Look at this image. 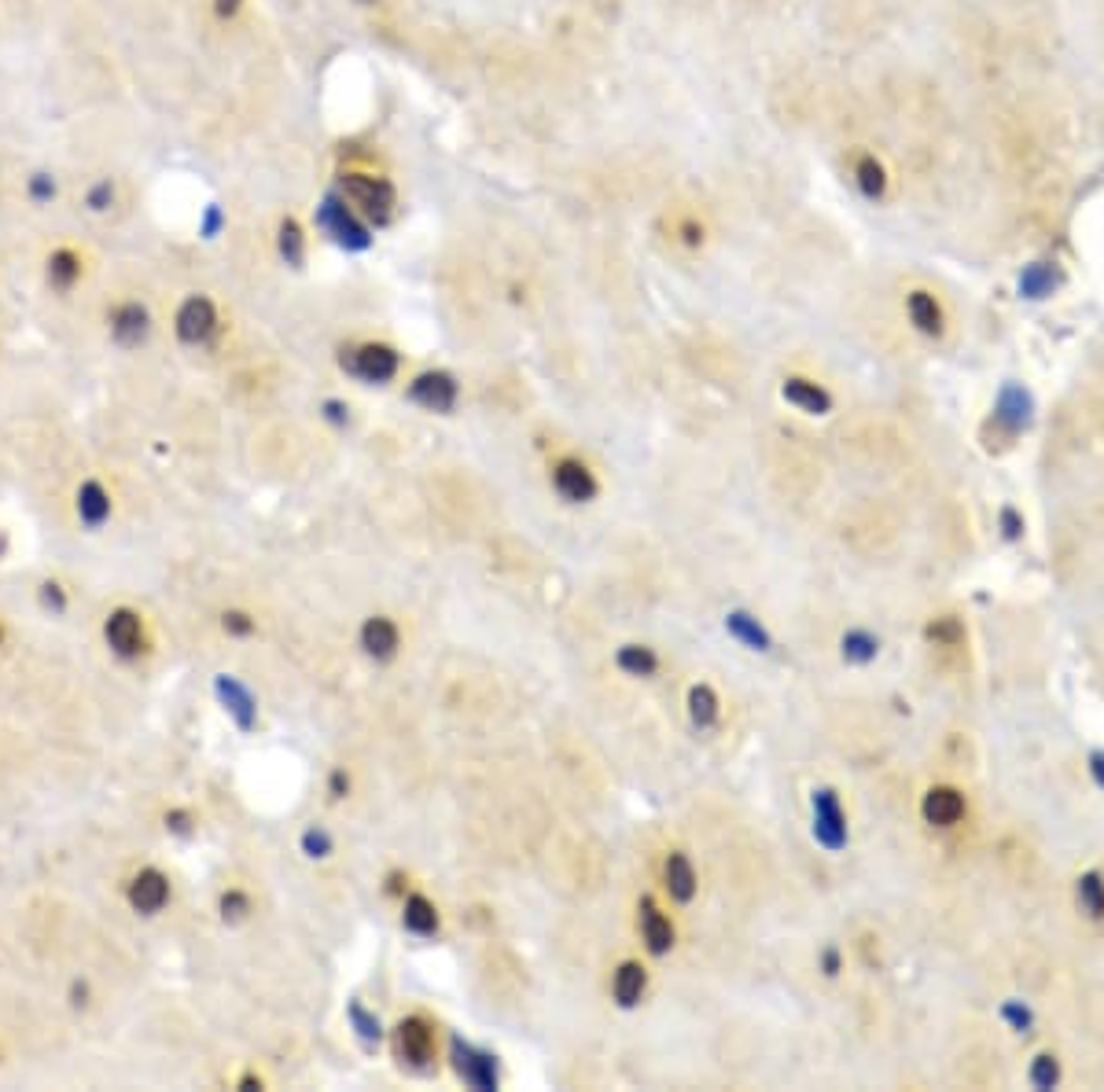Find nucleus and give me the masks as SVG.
I'll list each match as a JSON object with an SVG mask.
<instances>
[{
    "instance_id": "1",
    "label": "nucleus",
    "mask_w": 1104,
    "mask_h": 1092,
    "mask_svg": "<svg viewBox=\"0 0 1104 1092\" xmlns=\"http://www.w3.org/2000/svg\"><path fill=\"white\" fill-rule=\"evenodd\" d=\"M339 191L350 199L362 218L372 224V229H387L398 214V188L390 177L380 173H365V170H347L339 177Z\"/></svg>"
},
{
    "instance_id": "2",
    "label": "nucleus",
    "mask_w": 1104,
    "mask_h": 1092,
    "mask_svg": "<svg viewBox=\"0 0 1104 1092\" xmlns=\"http://www.w3.org/2000/svg\"><path fill=\"white\" fill-rule=\"evenodd\" d=\"M314 224L324 232L328 239H332L335 247H342V251H350V254H362L372 247V224L350 206V199L342 196L339 188H332L321 196V203H317V211H314Z\"/></svg>"
},
{
    "instance_id": "3",
    "label": "nucleus",
    "mask_w": 1104,
    "mask_h": 1092,
    "mask_svg": "<svg viewBox=\"0 0 1104 1092\" xmlns=\"http://www.w3.org/2000/svg\"><path fill=\"white\" fill-rule=\"evenodd\" d=\"M339 368L354 380L383 387L398 375V350H390L387 342H362V347L342 350Z\"/></svg>"
},
{
    "instance_id": "4",
    "label": "nucleus",
    "mask_w": 1104,
    "mask_h": 1092,
    "mask_svg": "<svg viewBox=\"0 0 1104 1092\" xmlns=\"http://www.w3.org/2000/svg\"><path fill=\"white\" fill-rule=\"evenodd\" d=\"M218 306L206 295H188L178 306V317H173V332L184 347H206L218 335Z\"/></svg>"
},
{
    "instance_id": "5",
    "label": "nucleus",
    "mask_w": 1104,
    "mask_h": 1092,
    "mask_svg": "<svg viewBox=\"0 0 1104 1092\" xmlns=\"http://www.w3.org/2000/svg\"><path fill=\"white\" fill-rule=\"evenodd\" d=\"M810 806H814V839H818L829 854H839V850L847 846V839H851V831H847V813L843 806H839L836 791H829V787L814 791Z\"/></svg>"
},
{
    "instance_id": "6",
    "label": "nucleus",
    "mask_w": 1104,
    "mask_h": 1092,
    "mask_svg": "<svg viewBox=\"0 0 1104 1092\" xmlns=\"http://www.w3.org/2000/svg\"><path fill=\"white\" fill-rule=\"evenodd\" d=\"M107 327H111L115 347L137 350L148 342V335H151V313H148V306H140V302H118L107 317Z\"/></svg>"
},
{
    "instance_id": "7",
    "label": "nucleus",
    "mask_w": 1104,
    "mask_h": 1092,
    "mask_svg": "<svg viewBox=\"0 0 1104 1092\" xmlns=\"http://www.w3.org/2000/svg\"><path fill=\"white\" fill-rule=\"evenodd\" d=\"M409 401H416L428 413H453L457 405V380L450 372H420L409 383Z\"/></svg>"
},
{
    "instance_id": "8",
    "label": "nucleus",
    "mask_w": 1104,
    "mask_h": 1092,
    "mask_svg": "<svg viewBox=\"0 0 1104 1092\" xmlns=\"http://www.w3.org/2000/svg\"><path fill=\"white\" fill-rule=\"evenodd\" d=\"M1031 416H1035V398H1031V390L1020 387V383H1005L994 401L998 427H1002L1005 435H1020L1023 427H1031Z\"/></svg>"
},
{
    "instance_id": "9",
    "label": "nucleus",
    "mask_w": 1104,
    "mask_h": 1092,
    "mask_svg": "<svg viewBox=\"0 0 1104 1092\" xmlns=\"http://www.w3.org/2000/svg\"><path fill=\"white\" fill-rule=\"evenodd\" d=\"M103 637H107V648L118 658H137L144 652V622L137 611L130 607H118V611L107 615L103 622Z\"/></svg>"
},
{
    "instance_id": "10",
    "label": "nucleus",
    "mask_w": 1104,
    "mask_h": 1092,
    "mask_svg": "<svg viewBox=\"0 0 1104 1092\" xmlns=\"http://www.w3.org/2000/svg\"><path fill=\"white\" fill-rule=\"evenodd\" d=\"M453 1066L471 1089H498V1059L490 1052H479L468 1041L453 1038Z\"/></svg>"
},
{
    "instance_id": "11",
    "label": "nucleus",
    "mask_w": 1104,
    "mask_h": 1092,
    "mask_svg": "<svg viewBox=\"0 0 1104 1092\" xmlns=\"http://www.w3.org/2000/svg\"><path fill=\"white\" fill-rule=\"evenodd\" d=\"M126 897H130V905L137 912H144V917H155V912H163L166 902H170V879L158 869H140L130 879Z\"/></svg>"
},
{
    "instance_id": "12",
    "label": "nucleus",
    "mask_w": 1104,
    "mask_h": 1092,
    "mask_svg": "<svg viewBox=\"0 0 1104 1092\" xmlns=\"http://www.w3.org/2000/svg\"><path fill=\"white\" fill-rule=\"evenodd\" d=\"M1060 284H1064V269L1053 258L1027 262L1020 269V280H1016V287H1020V299H1027V302L1053 299V295L1060 291Z\"/></svg>"
},
{
    "instance_id": "13",
    "label": "nucleus",
    "mask_w": 1104,
    "mask_h": 1092,
    "mask_svg": "<svg viewBox=\"0 0 1104 1092\" xmlns=\"http://www.w3.org/2000/svg\"><path fill=\"white\" fill-rule=\"evenodd\" d=\"M906 317L909 324H914V332H920L924 339H939V335L947 332V309H942V302L935 299L932 291H924V287H914V291L906 295Z\"/></svg>"
},
{
    "instance_id": "14",
    "label": "nucleus",
    "mask_w": 1104,
    "mask_h": 1092,
    "mask_svg": "<svg viewBox=\"0 0 1104 1092\" xmlns=\"http://www.w3.org/2000/svg\"><path fill=\"white\" fill-rule=\"evenodd\" d=\"M851 181H854V188H858V196L866 199V203H884L887 191H891V173H887V166L880 163L873 151H862V155H854Z\"/></svg>"
},
{
    "instance_id": "15",
    "label": "nucleus",
    "mask_w": 1104,
    "mask_h": 1092,
    "mask_svg": "<svg viewBox=\"0 0 1104 1092\" xmlns=\"http://www.w3.org/2000/svg\"><path fill=\"white\" fill-rule=\"evenodd\" d=\"M214 692H218V700L225 703L229 718L236 721L239 728H254V721H258V703H254L251 688L239 685V681L229 677V673H218V681H214Z\"/></svg>"
},
{
    "instance_id": "16",
    "label": "nucleus",
    "mask_w": 1104,
    "mask_h": 1092,
    "mask_svg": "<svg viewBox=\"0 0 1104 1092\" xmlns=\"http://www.w3.org/2000/svg\"><path fill=\"white\" fill-rule=\"evenodd\" d=\"M920 813H924V821L935 824V828H954L965 817L961 791H957V787H932V791L924 794V802H920Z\"/></svg>"
},
{
    "instance_id": "17",
    "label": "nucleus",
    "mask_w": 1104,
    "mask_h": 1092,
    "mask_svg": "<svg viewBox=\"0 0 1104 1092\" xmlns=\"http://www.w3.org/2000/svg\"><path fill=\"white\" fill-rule=\"evenodd\" d=\"M398 1056L405 1059L409 1066H428L431 1056H435V1034L423 1019H405L398 1026Z\"/></svg>"
},
{
    "instance_id": "18",
    "label": "nucleus",
    "mask_w": 1104,
    "mask_h": 1092,
    "mask_svg": "<svg viewBox=\"0 0 1104 1092\" xmlns=\"http://www.w3.org/2000/svg\"><path fill=\"white\" fill-rule=\"evenodd\" d=\"M552 486H556V493L564 497V501H574V504L589 501V497L597 493L593 471L579 460H559L556 468H552Z\"/></svg>"
},
{
    "instance_id": "19",
    "label": "nucleus",
    "mask_w": 1104,
    "mask_h": 1092,
    "mask_svg": "<svg viewBox=\"0 0 1104 1092\" xmlns=\"http://www.w3.org/2000/svg\"><path fill=\"white\" fill-rule=\"evenodd\" d=\"M781 398L788 401V405H796L799 413L806 416H825L832 408V393L821 387V383L806 380V375H788L781 387Z\"/></svg>"
},
{
    "instance_id": "20",
    "label": "nucleus",
    "mask_w": 1104,
    "mask_h": 1092,
    "mask_svg": "<svg viewBox=\"0 0 1104 1092\" xmlns=\"http://www.w3.org/2000/svg\"><path fill=\"white\" fill-rule=\"evenodd\" d=\"M82 272H85V265H82V254H78L74 247H55V251L48 254V262H45L48 287H52V291H60V295L74 291V284L82 280Z\"/></svg>"
},
{
    "instance_id": "21",
    "label": "nucleus",
    "mask_w": 1104,
    "mask_h": 1092,
    "mask_svg": "<svg viewBox=\"0 0 1104 1092\" xmlns=\"http://www.w3.org/2000/svg\"><path fill=\"white\" fill-rule=\"evenodd\" d=\"M78 523H82L85 530H100L103 523L111 519V493L103 489V482H82L78 486Z\"/></svg>"
},
{
    "instance_id": "22",
    "label": "nucleus",
    "mask_w": 1104,
    "mask_h": 1092,
    "mask_svg": "<svg viewBox=\"0 0 1104 1092\" xmlns=\"http://www.w3.org/2000/svg\"><path fill=\"white\" fill-rule=\"evenodd\" d=\"M637 923H641V938H645L648 953H655V957L670 953V945H674V923L663 917L659 905H655L652 897H645L641 902V917H637Z\"/></svg>"
},
{
    "instance_id": "23",
    "label": "nucleus",
    "mask_w": 1104,
    "mask_h": 1092,
    "mask_svg": "<svg viewBox=\"0 0 1104 1092\" xmlns=\"http://www.w3.org/2000/svg\"><path fill=\"white\" fill-rule=\"evenodd\" d=\"M362 648H365L368 658H380V662L395 658V652H398V625L390 622V618H383V615L368 618V622L362 625Z\"/></svg>"
},
{
    "instance_id": "24",
    "label": "nucleus",
    "mask_w": 1104,
    "mask_h": 1092,
    "mask_svg": "<svg viewBox=\"0 0 1104 1092\" xmlns=\"http://www.w3.org/2000/svg\"><path fill=\"white\" fill-rule=\"evenodd\" d=\"M663 879H667V890L674 902H692L696 894V869L685 854H670L667 864H663Z\"/></svg>"
},
{
    "instance_id": "25",
    "label": "nucleus",
    "mask_w": 1104,
    "mask_h": 1092,
    "mask_svg": "<svg viewBox=\"0 0 1104 1092\" xmlns=\"http://www.w3.org/2000/svg\"><path fill=\"white\" fill-rule=\"evenodd\" d=\"M645 986H648V975H645V968H641V963H634V960H626V963H622V968H619V971H615V982H612V993H615V1001H619V1005H622V1008H634V1005H637V1001H641Z\"/></svg>"
},
{
    "instance_id": "26",
    "label": "nucleus",
    "mask_w": 1104,
    "mask_h": 1092,
    "mask_svg": "<svg viewBox=\"0 0 1104 1092\" xmlns=\"http://www.w3.org/2000/svg\"><path fill=\"white\" fill-rule=\"evenodd\" d=\"M277 251L291 269H302L306 265V232H302L299 218H284L277 229Z\"/></svg>"
},
{
    "instance_id": "27",
    "label": "nucleus",
    "mask_w": 1104,
    "mask_h": 1092,
    "mask_svg": "<svg viewBox=\"0 0 1104 1092\" xmlns=\"http://www.w3.org/2000/svg\"><path fill=\"white\" fill-rule=\"evenodd\" d=\"M725 629H730L743 648H751V652H770V633H766L763 625H758V618H751L748 611H730Z\"/></svg>"
},
{
    "instance_id": "28",
    "label": "nucleus",
    "mask_w": 1104,
    "mask_h": 1092,
    "mask_svg": "<svg viewBox=\"0 0 1104 1092\" xmlns=\"http://www.w3.org/2000/svg\"><path fill=\"white\" fill-rule=\"evenodd\" d=\"M402 923H405V930H413V935H435V930H438V912H435V905H431L423 894H413V897H405Z\"/></svg>"
},
{
    "instance_id": "29",
    "label": "nucleus",
    "mask_w": 1104,
    "mask_h": 1092,
    "mask_svg": "<svg viewBox=\"0 0 1104 1092\" xmlns=\"http://www.w3.org/2000/svg\"><path fill=\"white\" fill-rule=\"evenodd\" d=\"M1075 902H1078V909H1083L1090 920H1104V879H1101L1098 872L1078 875V883H1075Z\"/></svg>"
},
{
    "instance_id": "30",
    "label": "nucleus",
    "mask_w": 1104,
    "mask_h": 1092,
    "mask_svg": "<svg viewBox=\"0 0 1104 1092\" xmlns=\"http://www.w3.org/2000/svg\"><path fill=\"white\" fill-rule=\"evenodd\" d=\"M615 662H619L622 673H630V677H652L655 666H659V658H655L652 648H641V644H626L619 648V655H615Z\"/></svg>"
},
{
    "instance_id": "31",
    "label": "nucleus",
    "mask_w": 1104,
    "mask_h": 1092,
    "mask_svg": "<svg viewBox=\"0 0 1104 1092\" xmlns=\"http://www.w3.org/2000/svg\"><path fill=\"white\" fill-rule=\"evenodd\" d=\"M689 718L696 728H710L718 721V700L707 685H696L689 692Z\"/></svg>"
},
{
    "instance_id": "32",
    "label": "nucleus",
    "mask_w": 1104,
    "mask_h": 1092,
    "mask_svg": "<svg viewBox=\"0 0 1104 1092\" xmlns=\"http://www.w3.org/2000/svg\"><path fill=\"white\" fill-rule=\"evenodd\" d=\"M876 655H880V640L873 637V633L851 629V633L843 637V658H847V662L866 666V662H873Z\"/></svg>"
},
{
    "instance_id": "33",
    "label": "nucleus",
    "mask_w": 1104,
    "mask_h": 1092,
    "mask_svg": "<svg viewBox=\"0 0 1104 1092\" xmlns=\"http://www.w3.org/2000/svg\"><path fill=\"white\" fill-rule=\"evenodd\" d=\"M115 199H118V188H115V181H111V177H103V181L89 184V191H85V206H89L93 214H107L111 206H115Z\"/></svg>"
},
{
    "instance_id": "34",
    "label": "nucleus",
    "mask_w": 1104,
    "mask_h": 1092,
    "mask_svg": "<svg viewBox=\"0 0 1104 1092\" xmlns=\"http://www.w3.org/2000/svg\"><path fill=\"white\" fill-rule=\"evenodd\" d=\"M350 1026L357 1030V1038L368 1041V1045H375V1041L383 1038V1026L380 1019L372 1015V1011H365L362 1005H350Z\"/></svg>"
},
{
    "instance_id": "35",
    "label": "nucleus",
    "mask_w": 1104,
    "mask_h": 1092,
    "mask_svg": "<svg viewBox=\"0 0 1104 1092\" xmlns=\"http://www.w3.org/2000/svg\"><path fill=\"white\" fill-rule=\"evenodd\" d=\"M27 196H30V203L45 206V203H52V199L60 196V184H55L52 173L37 170V173H30V181H27Z\"/></svg>"
},
{
    "instance_id": "36",
    "label": "nucleus",
    "mask_w": 1104,
    "mask_h": 1092,
    "mask_svg": "<svg viewBox=\"0 0 1104 1092\" xmlns=\"http://www.w3.org/2000/svg\"><path fill=\"white\" fill-rule=\"evenodd\" d=\"M1060 1081V1063L1053 1056H1038L1031 1063V1086L1035 1089H1053Z\"/></svg>"
},
{
    "instance_id": "37",
    "label": "nucleus",
    "mask_w": 1104,
    "mask_h": 1092,
    "mask_svg": "<svg viewBox=\"0 0 1104 1092\" xmlns=\"http://www.w3.org/2000/svg\"><path fill=\"white\" fill-rule=\"evenodd\" d=\"M225 224H229L225 211H221L218 203H206L203 214H199V236H203V239H218L221 232H225Z\"/></svg>"
},
{
    "instance_id": "38",
    "label": "nucleus",
    "mask_w": 1104,
    "mask_h": 1092,
    "mask_svg": "<svg viewBox=\"0 0 1104 1092\" xmlns=\"http://www.w3.org/2000/svg\"><path fill=\"white\" fill-rule=\"evenodd\" d=\"M251 912V897L244 894V890H229V894H221V920L225 923H239Z\"/></svg>"
},
{
    "instance_id": "39",
    "label": "nucleus",
    "mask_w": 1104,
    "mask_h": 1092,
    "mask_svg": "<svg viewBox=\"0 0 1104 1092\" xmlns=\"http://www.w3.org/2000/svg\"><path fill=\"white\" fill-rule=\"evenodd\" d=\"M302 850H306V857H328L332 854V835L324 828H310L302 835Z\"/></svg>"
},
{
    "instance_id": "40",
    "label": "nucleus",
    "mask_w": 1104,
    "mask_h": 1092,
    "mask_svg": "<svg viewBox=\"0 0 1104 1092\" xmlns=\"http://www.w3.org/2000/svg\"><path fill=\"white\" fill-rule=\"evenodd\" d=\"M41 607H45V611H52V615L67 611V592H63L60 582H45L41 585Z\"/></svg>"
},
{
    "instance_id": "41",
    "label": "nucleus",
    "mask_w": 1104,
    "mask_h": 1092,
    "mask_svg": "<svg viewBox=\"0 0 1104 1092\" xmlns=\"http://www.w3.org/2000/svg\"><path fill=\"white\" fill-rule=\"evenodd\" d=\"M221 625H225V633H232V637H251L254 633V618L247 611H225Z\"/></svg>"
},
{
    "instance_id": "42",
    "label": "nucleus",
    "mask_w": 1104,
    "mask_h": 1092,
    "mask_svg": "<svg viewBox=\"0 0 1104 1092\" xmlns=\"http://www.w3.org/2000/svg\"><path fill=\"white\" fill-rule=\"evenodd\" d=\"M678 232H682V243H689V247H700V243H703V224L696 221V218H685L682 224H678Z\"/></svg>"
},
{
    "instance_id": "43",
    "label": "nucleus",
    "mask_w": 1104,
    "mask_h": 1092,
    "mask_svg": "<svg viewBox=\"0 0 1104 1092\" xmlns=\"http://www.w3.org/2000/svg\"><path fill=\"white\" fill-rule=\"evenodd\" d=\"M239 12H244V0H214V15H218L221 22L236 19Z\"/></svg>"
},
{
    "instance_id": "44",
    "label": "nucleus",
    "mask_w": 1104,
    "mask_h": 1092,
    "mask_svg": "<svg viewBox=\"0 0 1104 1092\" xmlns=\"http://www.w3.org/2000/svg\"><path fill=\"white\" fill-rule=\"evenodd\" d=\"M321 408H324V416L332 423H347L350 420V405H342V401H335V398H328Z\"/></svg>"
},
{
    "instance_id": "45",
    "label": "nucleus",
    "mask_w": 1104,
    "mask_h": 1092,
    "mask_svg": "<svg viewBox=\"0 0 1104 1092\" xmlns=\"http://www.w3.org/2000/svg\"><path fill=\"white\" fill-rule=\"evenodd\" d=\"M166 828L178 831V835L191 831V813H184V809H173V813H166Z\"/></svg>"
},
{
    "instance_id": "46",
    "label": "nucleus",
    "mask_w": 1104,
    "mask_h": 1092,
    "mask_svg": "<svg viewBox=\"0 0 1104 1092\" xmlns=\"http://www.w3.org/2000/svg\"><path fill=\"white\" fill-rule=\"evenodd\" d=\"M1005 1019H1009V1023L1016 1026V1030H1023V1026L1031 1023V1011H1027V1008H1020V1005H1005Z\"/></svg>"
},
{
    "instance_id": "47",
    "label": "nucleus",
    "mask_w": 1104,
    "mask_h": 1092,
    "mask_svg": "<svg viewBox=\"0 0 1104 1092\" xmlns=\"http://www.w3.org/2000/svg\"><path fill=\"white\" fill-rule=\"evenodd\" d=\"M347 791H350V776L342 773V769H335V773H332V794H335V799H342Z\"/></svg>"
},
{
    "instance_id": "48",
    "label": "nucleus",
    "mask_w": 1104,
    "mask_h": 1092,
    "mask_svg": "<svg viewBox=\"0 0 1104 1092\" xmlns=\"http://www.w3.org/2000/svg\"><path fill=\"white\" fill-rule=\"evenodd\" d=\"M1090 773H1093V780H1098V784L1104 787V754H1101V751L1090 754Z\"/></svg>"
},
{
    "instance_id": "49",
    "label": "nucleus",
    "mask_w": 1104,
    "mask_h": 1092,
    "mask_svg": "<svg viewBox=\"0 0 1104 1092\" xmlns=\"http://www.w3.org/2000/svg\"><path fill=\"white\" fill-rule=\"evenodd\" d=\"M1005 526H1009V530H1005V534H1009V537L1020 534V523H1016V516H1013V511H1005Z\"/></svg>"
},
{
    "instance_id": "50",
    "label": "nucleus",
    "mask_w": 1104,
    "mask_h": 1092,
    "mask_svg": "<svg viewBox=\"0 0 1104 1092\" xmlns=\"http://www.w3.org/2000/svg\"><path fill=\"white\" fill-rule=\"evenodd\" d=\"M365 4H372V0H365Z\"/></svg>"
}]
</instances>
